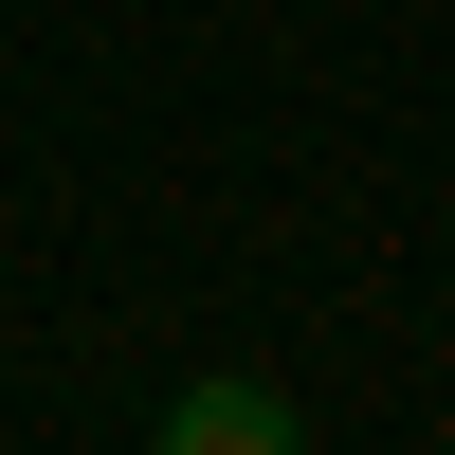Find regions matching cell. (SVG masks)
I'll return each instance as SVG.
<instances>
[{"label":"cell","mask_w":455,"mask_h":455,"mask_svg":"<svg viewBox=\"0 0 455 455\" xmlns=\"http://www.w3.org/2000/svg\"><path fill=\"white\" fill-rule=\"evenodd\" d=\"M164 455H291V401L274 383H182L164 401Z\"/></svg>","instance_id":"obj_1"}]
</instances>
